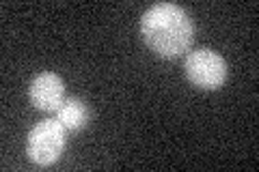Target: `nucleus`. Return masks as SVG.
Masks as SVG:
<instances>
[{
    "label": "nucleus",
    "instance_id": "39448f33",
    "mask_svg": "<svg viewBox=\"0 0 259 172\" xmlns=\"http://www.w3.org/2000/svg\"><path fill=\"white\" fill-rule=\"evenodd\" d=\"M59 114V121L63 123L65 129H71V132H78V129H82L89 121V110H87V103L82 99H78V97H67L61 108L56 110Z\"/></svg>",
    "mask_w": 259,
    "mask_h": 172
},
{
    "label": "nucleus",
    "instance_id": "20e7f679",
    "mask_svg": "<svg viewBox=\"0 0 259 172\" xmlns=\"http://www.w3.org/2000/svg\"><path fill=\"white\" fill-rule=\"evenodd\" d=\"M28 99L41 112H56L65 101V82L59 73L44 71L30 82Z\"/></svg>",
    "mask_w": 259,
    "mask_h": 172
},
{
    "label": "nucleus",
    "instance_id": "7ed1b4c3",
    "mask_svg": "<svg viewBox=\"0 0 259 172\" xmlns=\"http://www.w3.org/2000/svg\"><path fill=\"white\" fill-rule=\"evenodd\" d=\"M184 71L194 86L205 88V91H216L227 80V65L225 59L218 52L209 47H201L197 52H190L186 56Z\"/></svg>",
    "mask_w": 259,
    "mask_h": 172
},
{
    "label": "nucleus",
    "instance_id": "f257e3e1",
    "mask_svg": "<svg viewBox=\"0 0 259 172\" xmlns=\"http://www.w3.org/2000/svg\"><path fill=\"white\" fill-rule=\"evenodd\" d=\"M141 35L151 52L162 59H177L190 50L194 24L180 5L158 3L143 13Z\"/></svg>",
    "mask_w": 259,
    "mask_h": 172
},
{
    "label": "nucleus",
    "instance_id": "f03ea898",
    "mask_svg": "<svg viewBox=\"0 0 259 172\" xmlns=\"http://www.w3.org/2000/svg\"><path fill=\"white\" fill-rule=\"evenodd\" d=\"M65 151V127L59 119L39 121L26 138V155L37 166H52Z\"/></svg>",
    "mask_w": 259,
    "mask_h": 172
}]
</instances>
